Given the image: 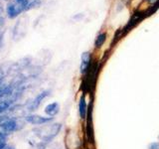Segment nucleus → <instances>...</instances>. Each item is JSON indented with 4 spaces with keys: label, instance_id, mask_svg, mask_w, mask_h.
I'll list each match as a JSON object with an SVG mask.
<instances>
[{
    "label": "nucleus",
    "instance_id": "1",
    "mask_svg": "<svg viewBox=\"0 0 159 149\" xmlns=\"http://www.w3.org/2000/svg\"><path fill=\"white\" fill-rule=\"evenodd\" d=\"M61 128H62V124L54 123V124H51V125H48V126H45L43 128H40L36 131L40 132V133H37V134L40 137H41V139L45 143H47L49 141H51L52 139L57 135V134L59 133V131L61 130Z\"/></svg>",
    "mask_w": 159,
    "mask_h": 149
},
{
    "label": "nucleus",
    "instance_id": "2",
    "mask_svg": "<svg viewBox=\"0 0 159 149\" xmlns=\"http://www.w3.org/2000/svg\"><path fill=\"white\" fill-rule=\"evenodd\" d=\"M23 11H25V7L19 1H17V0H11L10 2H8L6 12L9 18L13 19L15 17H17Z\"/></svg>",
    "mask_w": 159,
    "mask_h": 149
},
{
    "label": "nucleus",
    "instance_id": "3",
    "mask_svg": "<svg viewBox=\"0 0 159 149\" xmlns=\"http://www.w3.org/2000/svg\"><path fill=\"white\" fill-rule=\"evenodd\" d=\"M18 129L17 120L14 118H6L0 123V132H3L5 134L12 133Z\"/></svg>",
    "mask_w": 159,
    "mask_h": 149
},
{
    "label": "nucleus",
    "instance_id": "4",
    "mask_svg": "<svg viewBox=\"0 0 159 149\" xmlns=\"http://www.w3.org/2000/svg\"><path fill=\"white\" fill-rule=\"evenodd\" d=\"M25 120L31 124H34V125H41V124L52 121L53 117H45L41 115H37V114H30V115H27L25 117Z\"/></svg>",
    "mask_w": 159,
    "mask_h": 149
},
{
    "label": "nucleus",
    "instance_id": "5",
    "mask_svg": "<svg viewBox=\"0 0 159 149\" xmlns=\"http://www.w3.org/2000/svg\"><path fill=\"white\" fill-rule=\"evenodd\" d=\"M48 96H49V92L48 91H45V92H42L41 93H39L38 96L31 102V103H30L29 111H35L36 108H38L40 104H41L43 99L46 97H48Z\"/></svg>",
    "mask_w": 159,
    "mask_h": 149
},
{
    "label": "nucleus",
    "instance_id": "6",
    "mask_svg": "<svg viewBox=\"0 0 159 149\" xmlns=\"http://www.w3.org/2000/svg\"><path fill=\"white\" fill-rule=\"evenodd\" d=\"M89 65H91V53L84 52L82 55V62H81V73L82 74L87 73Z\"/></svg>",
    "mask_w": 159,
    "mask_h": 149
},
{
    "label": "nucleus",
    "instance_id": "7",
    "mask_svg": "<svg viewBox=\"0 0 159 149\" xmlns=\"http://www.w3.org/2000/svg\"><path fill=\"white\" fill-rule=\"evenodd\" d=\"M59 111H60V106L58 102H52L45 107V112H46V114H48L50 117H53L56 115V114H58Z\"/></svg>",
    "mask_w": 159,
    "mask_h": 149
},
{
    "label": "nucleus",
    "instance_id": "8",
    "mask_svg": "<svg viewBox=\"0 0 159 149\" xmlns=\"http://www.w3.org/2000/svg\"><path fill=\"white\" fill-rule=\"evenodd\" d=\"M79 113L81 118H86L87 113H88V106H87V102H86V97L82 96L80 98V102H79Z\"/></svg>",
    "mask_w": 159,
    "mask_h": 149
},
{
    "label": "nucleus",
    "instance_id": "9",
    "mask_svg": "<svg viewBox=\"0 0 159 149\" xmlns=\"http://www.w3.org/2000/svg\"><path fill=\"white\" fill-rule=\"evenodd\" d=\"M107 40V34L106 33H101L98 35V37L96 39V41H94V46H96V48H101L103 43L106 42Z\"/></svg>",
    "mask_w": 159,
    "mask_h": 149
},
{
    "label": "nucleus",
    "instance_id": "10",
    "mask_svg": "<svg viewBox=\"0 0 159 149\" xmlns=\"http://www.w3.org/2000/svg\"><path fill=\"white\" fill-rule=\"evenodd\" d=\"M148 149H159V142L154 141L148 145Z\"/></svg>",
    "mask_w": 159,
    "mask_h": 149
},
{
    "label": "nucleus",
    "instance_id": "11",
    "mask_svg": "<svg viewBox=\"0 0 159 149\" xmlns=\"http://www.w3.org/2000/svg\"><path fill=\"white\" fill-rule=\"evenodd\" d=\"M148 1H152V0H148Z\"/></svg>",
    "mask_w": 159,
    "mask_h": 149
},
{
    "label": "nucleus",
    "instance_id": "12",
    "mask_svg": "<svg viewBox=\"0 0 159 149\" xmlns=\"http://www.w3.org/2000/svg\"><path fill=\"white\" fill-rule=\"evenodd\" d=\"M158 139H159V135H158Z\"/></svg>",
    "mask_w": 159,
    "mask_h": 149
}]
</instances>
